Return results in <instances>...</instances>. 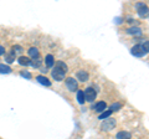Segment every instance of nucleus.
I'll return each instance as SVG.
<instances>
[{"label":"nucleus","mask_w":149,"mask_h":139,"mask_svg":"<svg viewBox=\"0 0 149 139\" xmlns=\"http://www.w3.org/2000/svg\"><path fill=\"white\" fill-rule=\"evenodd\" d=\"M76 77H77L81 82H86L88 78H90V75H88V72L85 71V70H81V71H78V72L76 73Z\"/></svg>","instance_id":"0eeeda50"},{"label":"nucleus","mask_w":149,"mask_h":139,"mask_svg":"<svg viewBox=\"0 0 149 139\" xmlns=\"http://www.w3.org/2000/svg\"><path fill=\"white\" fill-rule=\"evenodd\" d=\"M93 109L96 111V112H100V113H102L104 109H107V103L106 102H103V101H101V102H97V103L93 106Z\"/></svg>","instance_id":"6e6552de"},{"label":"nucleus","mask_w":149,"mask_h":139,"mask_svg":"<svg viewBox=\"0 0 149 139\" xmlns=\"http://www.w3.org/2000/svg\"><path fill=\"white\" fill-rule=\"evenodd\" d=\"M83 93H85V98L87 102H93L97 97V92L95 91V88H92V87H87Z\"/></svg>","instance_id":"423d86ee"},{"label":"nucleus","mask_w":149,"mask_h":139,"mask_svg":"<svg viewBox=\"0 0 149 139\" xmlns=\"http://www.w3.org/2000/svg\"><path fill=\"white\" fill-rule=\"evenodd\" d=\"M29 56H30L31 58H36V57H39V56H40L39 50H37L36 47H30V49H29Z\"/></svg>","instance_id":"2eb2a0df"},{"label":"nucleus","mask_w":149,"mask_h":139,"mask_svg":"<svg viewBox=\"0 0 149 139\" xmlns=\"http://www.w3.org/2000/svg\"><path fill=\"white\" fill-rule=\"evenodd\" d=\"M11 68L10 66H8L5 63H0V73H10Z\"/></svg>","instance_id":"dca6fc26"},{"label":"nucleus","mask_w":149,"mask_h":139,"mask_svg":"<svg viewBox=\"0 0 149 139\" xmlns=\"http://www.w3.org/2000/svg\"><path fill=\"white\" fill-rule=\"evenodd\" d=\"M77 101H78V103H81V104L85 103L86 98H85V93H83V91H77Z\"/></svg>","instance_id":"f3484780"},{"label":"nucleus","mask_w":149,"mask_h":139,"mask_svg":"<svg viewBox=\"0 0 149 139\" xmlns=\"http://www.w3.org/2000/svg\"><path fill=\"white\" fill-rule=\"evenodd\" d=\"M65 85H66V88L71 92L77 91L78 88V83L76 81V78H73V77H67L66 81H65Z\"/></svg>","instance_id":"39448f33"},{"label":"nucleus","mask_w":149,"mask_h":139,"mask_svg":"<svg viewBox=\"0 0 149 139\" xmlns=\"http://www.w3.org/2000/svg\"><path fill=\"white\" fill-rule=\"evenodd\" d=\"M36 80H37V82H39V83H41V85H44L46 87H50L51 86V82H50V80L46 76H37Z\"/></svg>","instance_id":"9d476101"},{"label":"nucleus","mask_w":149,"mask_h":139,"mask_svg":"<svg viewBox=\"0 0 149 139\" xmlns=\"http://www.w3.org/2000/svg\"><path fill=\"white\" fill-rule=\"evenodd\" d=\"M127 34L129 35H134V36H141L142 35V29H139V27H128L127 29Z\"/></svg>","instance_id":"1a4fd4ad"},{"label":"nucleus","mask_w":149,"mask_h":139,"mask_svg":"<svg viewBox=\"0 0 149 139\" xmlns=\"http://www.w3.org/2000/svg\"><path fill=\"white\" fill-rule=\"evenodd\" d=\"M136 9H137L138 15L141 16V17H143V19L149 17V6L147 5V4H144V3H137Z\"/></svg>","instance_id":"f03ea898"},{"label":"nucleus","mask_w":149,"mask_h":139,"mask_svg":"<svg viewBox=\"0 0 149 139\" xmlns=\"http://www.w3.org/2000/svg\"><path fill=\"white\" fill-rule=\"evenodd\" d=\"M119 108H122V103H113L109 107V109L112 111V112H116V111H118Z\"/></svg>","instance_id":"6ab92c4d"},{"label":"nucleus","mask_w":149,"mask_h":139,"mask_svg":"<svg viewBox=\"0 0 149 139\" xmlns=\"http://www.w3.org/2000/svg\"><path fill=\"white\" fill-rule=\"evenodd\" d=\"M113 113L111 109H104L103 112H102V114L100 115V119H104V118H107V117H111V114Z\"/></svg>","instance_id":"a211bd4d"},{"label":"nucleus","mask_w":149,"mask_h":139,"mask_svg":"<svg viewBox=\"0 0 149 139\" xmlns=\"http://www.w3.org/2000/svg\"><path fill=\"white\" fill-rule=\"evenodd\" d=\"M14 51H15V52H21V51H22V47H21V46H19V45H16V46H14Z\"/></svg>","instance_id":"412c9836"},{"label":"nucleus","mask_w":149,"mask_h":139,"mask_svg":"<svg viewBox=\"0 0 149 139\" xmlns=\"http://www.w3.org/2000/svg\"><path fill=\"white\" fill-rule=\"evenodd\" d=\"M15 58H16V52L14 50L11 51V52H9V54L5 55V61L9 62V63L14 62V61H15Z\"/></svg>","instance_id":"9b49d317"},{"label":"nucleus","mask_w":149,"mask_h":139,"mask_svg":"<svg viewBox=\"0 0 149 139\" xmlns=\"http://www.w3.org/2000/svg\"><path fill=\"white\" fill-rule=\"evenodd\" d=\"M4 54H5V49H4V46L0 45V56H1V55H4Z\"/></svg>","instance_id":"5701e85b"},{"label":"nucleus","mask_w":149,"mask_h":139,"mask_svg":"<svg viewBox=\"0 0 149 139\" xmlns=\"http://www.w3.org/2000/svg\"><path fill=\"white\" fill-rule=\"evenodd\" d=\"M116 138H118V139H122V138H125V139H129V138H132V134H130L129 132H118L117 133V136H116Z\"/></svg>","instance_id":"4468645a"},{"label":"nucleus","mask_w":149,"mask_h":139,"mask_svg":"<svg viewBox=\"0 0 149 139\" xmlns=\"http://www.w3.org/2000/svg\"><path fill=\"white\" fill-rule=\"evenodd\" d=\"M20 75H21L22 77L27 78V80H30V78L32 77V75H31V73H30L29 71H21V72H20Z\"/></svg>","instance_id":"aec40b11"},{"label":"nucleus","mask_w":149,"mask_h":139,"mask_svg":"<svg viewBox=\"0 0 149 139\" xmlns=\"http://www.w3.org/2000/svg\"><path fill=\"white\" fill-rule=\"evenodd\" d=\"M17 61H19V63H20L21 66H29V65L31 63V60L29 57H25V56H20L17 58Z\"/></svg>","instance_id":"f8f14e48"},{"label":"nucleus","mask_w":149,"mask_h":139,"mask_svg":"<svg viewBox=\"0 0 149 139\" xmlns=\"http://www.w3.org/2000/svg\"><path fill=\"white\" fill-rule=\"evenodd\" d=\"M41 72H42V73H46V72H47V68H41Z\"/></svg>","instance_id":"b1692460"},{"label":"nucleus","mask_w":149,"mask_h":139,"mask_svg":"<svg viewBox=\"0 0 149 139\" xmlns=\"http://www.w3.org/2000/svg\"><path fill=\"white\" fill-rule=\"evenodd\" d=\"M45 61H46V66L47 67H54V65H55V58H54V56L52 55H47L46 56V58H45Z\"/></svg>","instance_id":"ddd939ff"},{"label":"nucleus","mask_w":149,"mask_h":139,"mask_svg":"<svg viewBox=\"0 0 149 139\" xmlns=\"http://www.w3.org/2000/svg\"><path fill=\"white\" fill-rule=\"evenodd\" d=\"M130 52H132V55H133V56H136V57H143L144 55L147 54V51L144 50L143 45L138 44V45H134L133 46L132 50H130Z\"/></svg>","instance_id":"20e7f679"},{"label":"nucleus","mask_w":149,"mask_h":139,"mask_svg":"<svg viewBox=\"0 0 149 139\" xmlns=\"http://www.w3.org/2000/svg\"><path fill=\"white\" fill-rule=\"evenodd\" d=\"M143 47H144V50H146L147 52H149V41H146V42L143 44Z\"/></svg>","instance_id":"4be33fe9"},{"label":"nucleus","mask_w":149,"mask_h":139,"mask_svg":"<svg viewBox=\"0 0 149 139\" xmlns=\"http://www.w3.org/2000/svg\"><path fill=\"white\" fill-rule=\"evenodd\" d=\"M102 120H103V123H102V126H101V129L103 132H109L116 127V119L114 118L107 117V118L102 119Z\"/></svg>","instance_id":"7ed1b4c3"},{"label":"nucleus","mask_w":149,"mask_h":139,"mask_svg":"<svg viewBox=\"0 0 149 139\" xmlns=\"http://www.w3.org/2000/svg\"><path fill=\"white\" fill-rule=\"evenodd\" d=\"M55 68L52 70V72H51V75H52V77L55 78L56 81H62L65 78V75H66L67 72V65L62 62V61H57L55 65Z\"/></svg>","instance_id":"f257e3e1"}]
</instances>
